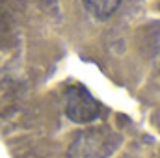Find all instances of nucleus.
Here are the masks:
<instances>
[{
  "instance_id": "f257e3e1",
  "label": "nucleus",
  "mask_w": 160,
  "mask_h": 158,
  "mask_svg": "<svg viewBox=\"0 0 160 158\" xmlns=\"http://www.w3.org/2000/svg\"><path fill=\"white\" fill-rule=\"evenodd\" d=\"M65 114L77 125H86L99 117V104L84 87H69L65 93Z\"/></svg>"
},
{
  "instance_id": "f03ea898",
  "label": "nucleus",
  "mask_w": 160,
  "mask_h": 158,
  "mask_svg": "<svg viewBox=\"0 0 160 158\" xmlns=\"http://www.w3.org/2000/svg\"><path fill=\"white\" fill-rule=\"evenodd\" d=\"M82 2L86 11L99 21H108L121 4V0H82Z\"/></svg>"
}]
</instances>
